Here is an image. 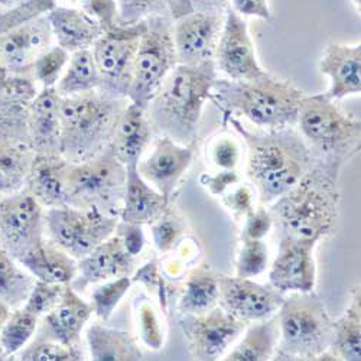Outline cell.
Returning a JSON list of instances; mask_svg holds the SVG:
<instances>
[{"mask_svg":"<svg viewBox=\"0 0 361 361\" xmlns=\"http://www.w3.org/2000/svg\"><path fill=\"white\" fill-rule=\"evenodd\" d=\"M247 146L246 173L257 190L260 205L269 207L299 183L315 164L296 128L252 132L233 114H223Z\"/></svg>","mask_w":361,"mask_h":361,"instance_id":"obj_1","label":"cell"},{"mask_svg":"<svg viewBox=\"0 0 361 361\" xmlns=\"http://www.w3.org/2000/svg\"><path fill=\"white\" fill-rule=\"evenodd\" d=\"M340 173L341 169L315 161L296 185L267 207L279 235L318 243L334 234L341 205Z\"/></svg>","mask_w":361,"mask_h":361,"instance_id":"obj_2","label":"cell"},{"mask_svg":"<svg viewBox=\"0 0 361 361\" xmlns=\"http://www.w3.org/2000/svg\"><path fill=\"white\" fill-rule=\"evenodd\" d=\"M217 78L214 61L200 66L178 64L145 109L155 133L180 145L197 142L202 110Z\"/></svg>","mask_w":361,"mask_h":361,"instance_id":"obj_3","label":"cell"},{"mask_svg":"<svg viewBox=\"0 0 361 361\" xmlns=\"http://www.w3.org/2000/svg\"><path fill=\"white\" fill-rule=\"evenodd\" d=\"M305 93L292 81L266 73L253 80L217 78L212 100L223 114H240L260 129L296 128Z\"/></svg>","mask_w":361,"mask_h":361,"instance_id":"obj_4","label":"cell"},{"mask_svg":"<svg viewBox=\"0 0 361 361\" xmlns=\"http://www.w3.org/2000/svg\"><path fill=\"white\" fill-rule=\"evenodd\" d=\"M129 103L128 97L104 90L61 97V142L59 152L70 164L84 162L109 147L118 117Z\"/></svg>","mask_w":361,"mask_h":361,"instance_id":"obj_5","label":"cell"},{"mask_svg":"<svg viewBox=\"0 0 361 361\" xmlns=\"http://www.w3.org/2000/svg\"><path fill=\"white\" fill-rule=\"evenodd\" d=\"M296 129L314 159L343 169L361 147L360 118L347 116L325 93L305 94L300 100Z\"/></svg>","mask_w":361,"mask_h":361,"instance_id":"obj_6","label":"cell"},{"mask_svg":"<svg viewBox=\"0 0 361 361\" xmlns=\"http://www.w3.org/2000/svg\"><path fill=\"white\" fill-rule=\"evenodd\" d=\"M276 318L279 341L274 360H331L333 318L314 290L288 293Z\"/></svg>","mask_w":361,"mask_h":361,"instance_id":"obj_7","label":"cell"},{"mask_svg":"<svg viewBox=\"0 0 361 361\" xmlns=\"http://www.w3.org/2000/svg\"><path fill=\"white\" fill-rule=\"evenodd\" d=\"M128 169L110 147L84 162L70 164L67 176V205L94 209L118 217L126 190Z\"/></svg>","mask_w":361,"mask_h":361,"instance_id":"obj_8","label":"cell"},{"mask_svg":"<svg viewBox=\"0 0 361 361\" xmlns=\"http://www.w3.org/2000/svg\"><path fill=\"white\" fill-rule=\"evenodd\" d=\"M176 66L173 22L164 15L147 18L133 66L129 102L146 109Z\"/></svg>","mask_w":361,"mask_h":361,"instance_id":"obj_9","label":"cell"},{"mask_svg":"<svg viewBox=\"0 0 361 361\" xmlns=\"http://www.w3.org/2000/svg\"><path fill=\"white\" fill-rule=\"evenodd\" d=\"M44 220L45 237L80 260L114 233L120 219L94 209L63 205L45 209Z\"/></svg>","mask_w":361,"mask_h":361,"instance_id":"obj_10","label":"cell"},{"mask_svg":"<svg viewBox=\"0 0 361 361\" xmlns=\"http://www.w3.org/2000/svg\"><path fill=\"white\" fill-rule=\"evenodd\" d=\"M146 20L135 25L116 23L106 29L92 47L94 61L102 75V88L116 96L128 97L133 66Z\"/></svg>","mask_w":361,"mask_h":361,"instance_id":"obj_11","label":"cell"},{"mask_svg":"<svg viewBox=\"0 0 361 361\" xmlns=\"http://www.w3.org/2000/svg\"><path fill=\"white\" fill-rule=\"evenodd\" d=\"M45 208L26 188L0 195V246L18 262L45 237Z\"/></svg>","mask_w":361,"mask_h":361,"instance_id":"obj_12","label":"cell"},{"mask_svg":"<svg viewBox=\"0 0 361 361\" xmlns=\"http://www.w3.org/2000/svg\"><path fill=\"white\" fill-rule=\"evenodd\" d=\"M179 325L191 357L198 361L223 358L247 326L219 305L200 315H183Z\"/></svg>","mask_w":361,"mask_h":361,"instance_id":"obj_13","label":"cell"},{"mask_svg":"<svg viewBox=\"0 0 361 361\" xmlns=\"http://www.w3.org/2000/svg\"><path fill=\"white\" fill-rule=\"evenodd\" d=\"M219 307L245 324L276 315L286 295L250 278L219 275Z\"/></svg>","mask_w":361,"mask_h":361,"instance_id":"obj_14","label":"cell"},{"mask_svg":"<svg viewBox=\"0 0 361 361\" xmlns=\"http://www.w3.org/2000/svg\"><path fill=\"white\" fill-rule=\"evenodd\" d=\"M276 257L269 270V283L283 295L312 292L317 285V242L292 235H279Z\"/></svg>","mask_w":361,"mask_h":361,"instance_id":"obj_15","label":"cell"},{"mask_svg":"<svg viewBox=\"0 0 361 361\" xmlns=\"http://www.w3.org/2000/svg\"><path fill=\"white\" fill-rule=\"evenodd\" d=\"M214 63L228 80H253L267 73L257 59L247 22L233 9L223 22Z\"/></svg>","mask_w":361,"mask_h":361,"instance_id":"obj_16","label":"cell"},{"mask_svg":"<svg viewBox=\"0 0 361 361\" xmlns=\"http://www.w3.org/2000/svg\"><path fill=\"white\" fill-rule=\"evenodd\" d=\"M197 150V142L180 145L166 136H159L149 154L137 164V172L159 191L166 200H172L180 179L190 169Z\"/></svg>","mask_w":361,"mask_h":361,"instance_id":"obj_17","label":"cell"},{"mask_svg":"<svg viewBox=\"0 0 361 361\" xmlns=\"http://www.w3.org/2000/svg\"><path fill=\"white\" fill-rule=\"evenodd\" d=\"M223 20L214 13L191 12L173 19V42L178 64L200 66L214 61Z\"/></svg>","mask_w":361,"mask_h":361,"instance_id":"obj_18","label":"cell"},{"mask_svg":"<svg viewBox=\"0 0 361 361\" xmlns=\"http://www.w3.org/2000/svg\"><path fill=\"white\" fill-rule=\"evenodd\" d=\"M52 29L47 15L0 34V64L12 74H31L35 59L51 47Z\"/></svg>","mask_w":361,"mask_h":361,"instance_id":"obj_19","label":"cell"},{"mask_svg":"<svg viewBox=\"0 0 361 361\" xmlns=\"http://www.w3.org/2000/svg\"><path fill=\"white\" fill-rule=\"evenodd\" d=\"M92 315L93 305L85 302L71 285H66L59 302L39 319L34 340L80 347L81 333Z\"/></svg>","mask_w":361,"mask_h":361,"instance_id":"obj_20","label":"cell"},{"mask_svg":"<svg viewBox=\"0 0 361 361\" xmlns=\"http://www.w3.org/2000/svg\"><path fill=\"white\" fill-rule=\"evenodd\" d=\"M136 270V257L132 256L123 242L113 233L103 243L78 260V272L70 283L77 292L88 286L116 278L132 276Z\"/></svg>","mask_w":361,"mask_h":361,"instance_id":"obj_21","label":"cell"},{"mask_svg":"<svg viewBox=\"0 0 361 361\" xmlns=\"http://www.w3.org/2000/svg\"><path fill=\"white\" fill-rule=\"evenodd\" d=\"M319 73L329 78L326 96L340 102L361 93V45L328 44L319 56Z\"/></svg>","mask_w":361,"mask_h":361,"instance_id":"obj_22","label":"cell"},{"mask_svg":"<svg viewBox=\"0 0 361 361\" xmlns=\"http://www.w3.org/2000/svg\"><path fill=\"white\" fill-rule=\"evenodd\" d=\"M155 130L146 116V110L132 102L118 117L109 147L126 168L137 165L152 146Z\"/></svg>","mask_w":361,"mask_h":361,"instance_id":"obj_23","label":"cell"},{"mask_svg":"<svg viewBox=\"0 0 361 361\" xmlns=\"http://www.w3.org/2000/svg\"><path fill=\"white\" fill-rule=\"evenodd\" d=\"M32 74H12L0 88V135L27 140V118L38 94Z\"/></svg>","mask_w":361,"mask_h":361,"instance_id":"obj_24","label":"cell"},{"mask_svg":"<svg viewBox=\"0 0 361 361\" xmlns=\"http://www.w3.org/2000/svg\"><path fill=\"white\" fill-rule=\"evenodd\" d=\"M61 96L55 87L41 88L31 104L27 118V140L35 154H59L61 142V117H59Z\"/></svg>","mask_w":361,"mask_h":361,"instance_id":"obj_25","label":"cell"},{"mask_svg":"<svg viewBox=\"0 0 361 361\" xmlns=\"http://www.w3.org/2000/svg\"><path fill=\"white\" fill-rule=\"evenodd\" d=\"M56 45L70 54L92 49L103 35V25L87 11L75 8L55 6L47 13Z\"/></svg>","mask_w":361,"mask_h":361,"instance_id":"obj_26","label":"cell"},{"mask_svg":"<svg viewBox=\"0 0 361 361\" xmlns=\"http://www.w3.org/2000/svg\"><path fill=\"white\" fill-rule=\"evenodd\" d=\"M68 166L59 154H35L25 188L45 209L67 205Z\"/></svg>","mask_w":361,"mask_h":361,"instance_id":"obj_27","label":"cell"},{"mask_svg":"<svg viewBox=\"0 0 361 361\" xmlns=\"http://www.w3.org/2000/svg\"><path fill=\"white\" fill-rule=\"evenodd\" d=\"M126 169V190L120 220L139 226H150L165 213L171 201L146 183L137 172V165L128 166Z\"/></svg>","mask_w":361,"mask_h":361,"instance_id":"obj_28","label":"cell"},{"mask_svg":"<svg viewBox=\"0 0 361 361\" xmlns=\"http://www.w3.org/2000/svg\"><path fill=\"white\" fill-rule=\"evenodd\" d=\"M19 263L37 281L48 283L70 285L78 272V260L48 238L26 253Z\"/></svg>","mask_w":361,"mask_h":361,"instance_id":"obj_29","label":"cell"},{"mask_svg":"<svg viewBox=\"0 0 361 361\" xmlns=\"http://www.w3.org/2000/svg\"><path fill=\"white\" fill-rule=\"evenodd\" d=\"M85 340L90 357L96 361H137L143 358L136 338L122 329L94 322L87 328Z\"/></svg>","mask_w":361,"mask_h":361,"instance_id":"obj_30","label":"cell"},{"mask_svg":"<svg viewBox=\"0 0 361 361\" xmlns=\"http://www.w3.org/2000/svg\"><path fill=\"white\" fill-rule=\"evenodd\" d=\"M331 360H361V288L355 285L350 295V304L337 319H333V344Z\"/></svg>","mask_w":361,"mask_h":361,"instance_id":"obj_31","label":"cell"},{"mask_svg":"<svg viewBox=\"0 0 361 361\" xmlns=\"http://www.w3.org/2000/svg\"><path fill=\"white\" fill-rule=\"evenodd\" d=\"M219 274L207 266L192 267L178 299V312L180 315H200L219 305Z\"/></svg>","mask_w":361,"mask_h":361,"instance_id":"obj_32","label":"cell"},{"mask_svg":"<svg viewBox=\"0 0 361 361\" xmlns=\"http://www.w3.org/2000/svg\"><path fill=\"white\" fill-rule=\"evenodd\" d=\"M245 336L224 355L227 361H269L275 358L279 325L276 315L252 322L243 331Z\"/></svg>","mask_w":361,"mask_h":361,"instance_id":"obj_33","label":"cell"},{"mask_svg":"<svg viewBox=\"0 0 361 361\" xmlns=\"http://www.w3.org/2000/svg\"><path fill=\"white\" fill-rule=\"evenodd\" d=\"M34 158L31 145L0 135V195L25 188Z\"/></svg>","mask_w":361,"mask_h":361,"instance_id":"obj_34","label":"cell"},{"mask_svg":"<svg viewBox=\"0 0 361 361\" xmlns=\"http://www.w3.org/2000/svg\"><path fill=\"white\" fill-rule=\"evenodd\" d=\"M102 88V75L92 49L73 52L68 66L55 85L56 93L61 97H70Z\"/></svg>","mask_w":361,"mask_h":361,"instance_id":"obj_35","label":"cell"},{"mask_svg":"<svg viewBox=\"0 0 361 361\" xmlns=\"http://www.w3.org/2000/svg\"><path fill=\"white\" fill-rule=\"evenodd\" d=\"M35 278L0 246V300L11 310L20 308L35 285Z\"/></svg>","mask_w":361,"mask_h":361,"instance_id":"obj_36","label":"cell"},{"mask_svg":"<svg viewBox=\"0 0 361 361\" xmlns=\"http://www.w3.org/2000/svg\"><path fill=\"white\" fill-rule=\"evenodd\" d=\"M39 318L27 312L25 308L11 311L2 331H0V347L6 357L18 354L34 338L38 329Z\"/></svg>","mask_w":361,"mask_h":361,"instance_id":"obj_37","label":"cell"},{"mask_svg":"<svg viewBox=\"0 0 361 361\" xmlns=\"http://www.w3.org/2000/svg\"><path fill=\"white\" fill-rule=\"evenodd\" d=\"M149 227L155 249L162 255H168L173 252L183 237H185L187 223L185 219L180 217V214L169 204L165 213Z\"/></svg>","mask_w":361,"mask_h":361,"instance_id":"obj_38","label":"cell"},{"mask_svg":"<svg viewBox=\"0 0 361 361\" xmlns=\"http://www.w3.org/2000/svg\"><path fill=\"white\" fill-rule=\"evenodd\" d=\"M135 321L137 334L142 343L154 351H158L165 344V326L154 307L146 298H140L135 304Z\"/></svg>","mask_w":361,"mask_h":361,"instance_id":"obj_39","label":"cell"},{"mask_svg":"<svg viewBox=\"0 0 361 361\" xmlns=\"http://www.w3.org/2000/svg\"><path fill=\"white\" fill-rule=\"evenodd\" d=\"M132 283V276H122L97 286L92 293V305L96 317L104 322L109 321L122 299L130 290Z\"/></svg>","mask_w":361,"mask_h":361,"instance_id":"obj_40","label":"cell"},{"mask_svg":"<svg viewBox=\"0 0 361 361\" xmlns=\"http://www.w3.org/2000/svg\"><path fill=\"white\" fill-rule=\"evenodd\" d=\"M70 56L71 54L61 47H49L35 59L31 71L32 78L42 88L55 87L68 66Z\"/></svg>","mask_w":361,"mask_h":361,"instance_id":"obj_41","label":"cell"},{"mask_svg":"<svg viewBox=\"0 0 361 361\" xmlns=\"http://www.w3.org/2000/svg\"><path fill=\"white\" fill-rule=\"evenodd\" d=\"M269 266V249L263 240H242V249L235 262V276L255 278Z\"/></svg>","mask_w":361,"mask_h":361,"instance_id":"obj_42","label":"cell"},{"mask_svg":"<svg viewBox=\"0 0 361 361\" xmlns=\"http://www.w3.org/2000/svg\"><path fill=\"white\" fill-rule=\"evenodd\" d=\"M22 361H80L84 360V353L80 347H71L56 341H35L32 340L19 355Z\"/></svg>","mask_w":361,"mask_h":361,"instance_id":"obj_43","label":"cell"},{"mask_svg":"<svg viewBox=\"0 0 361 361\" xmlns=\"http://www.w3.org/2000/svg\"><path fill=\"white\" fill-rule=\"evenodd\" d=\"M242 157V145L231 135H219L207 145V159L219 171H237Z\"/></svg>","mask_w":361,"mask_h":361,"instance_id":"obj_44","label":"cell"},{"mask_svg":"<svg viewBox=\"0 0 361 361\" xmlns=\"http://www.w3.org/2000/svg\"><path fill=\"white\" fill-rule=\"evenodd\" d=\"M64 288L66 285L61 283H48L42 281H35V285L31 289V292H29L22 308H25L27 312L34 314L41 319L59 302Z\"/></svg>","mask_w":361,"mask_h":361,"instance_id":"obj_45","label":"cell"},{"mask_svg":"<svg viewBox=\"0 0 361 361\" xmlns=\"http://www.w3.org/2000/svg\"><path fill=\"white\" fill-rule=\"evenodd\" d=\"M117 11V23L135 25L147 18L158 15L168 6L169 0H114Z\"/></svg>","mask_w":361,"mask_h":361,"instance_id":"obj_46","label":"cell"},{"mask_svg":"<svg viewBox=\"0 0 361 361\" xmlns=\"http://www.w3.org/2000/svg\"><path fill=\"white\" fill-rule=\"evenodd\" d=\"M243 228L240 233V240H263L275 227L274 217L269 208L260 205L250 212L243 219Z\"/></svg>","mask_w":361,"mask_h":361,"instance_id":"obj_47","label":"cell"},{"mask_svg":"<svg viewBox=\"0 0 361 361\" xmlns=\"http://www.w3.org/2000/svg\"><path fill=\"white\" fill-rule=\"evenodd\" d=\"M221 197L224 205L230 209V213L233 214L235 221L243 220L255 209V194L250 185H240L231 192Z\"/></svg>","mask_w":361,"mask_h":361,"instance_id":"obj_48","label":"cell"},{"mask_svg":"<svg viewBox=\"0 0 361 361\" xmlns=\"http://www.w3.org/2000/svg\"><path fill=\"white\" fill-rule=\"evenodd\" d=\"M114 233L120 238H122V242H123L126 250L132 256L137 257L142 253V250H143V247L146 245V237H145L143 226L132 224V223H126V221L118 220Z\"/></svg>","mask_w":361,"mask_h":361,"instance_id":"obj_49","label":"cell"},{"mask_svg":"<svg viewBox=\"0 0 361 361\" xmlns=\"http://www.w3.org/2000/svg\"><path fill=\"white\" fill-rule=\"evenodd\" d=\"M240 183L237 171H219L216 173H204L201 176V184L208 188L213 195L221 197L228 188Z\"/></svg>","mask_w":361,"mask_h":361,"instance_id":"obj_50","label":"cell"},{"mask_svg":"<svg viewBox=\"0 0 361 361\" xmlns=\"http://www.w3.org/2000/svg\"><path fill=\"white\" fill-rule=\"evenodd\" d=\"M55 6L54 0H0V8L8 12H26L34 16L47 15Z\"/></svg>","mask_w":361,"mask_h":361,"instance_id":"obj_51","label":"cell"},{"mask_svg":"<svg viewBox=\"0 0 361 361\" xmlns=\"http://www.w3.org/2000/svg\"><path fill=\"white\" fill-rule=\"evenodd\" d=\"M233 11L240 16H253L263 20L272 18L269 0H231Z\"/></svg>","mask_w":361,"mask_h":361,"instance_id":"obj_52","label":"cell"},{"mask_svg":"<svg viewBox=\"0 0 361 361\" xmlns=\"http://www.w3.org/2000/svg\"><path fill=\"white\" fill-rule=\"evenodd\" d=\"M11 308L5 304V302H2V300H0V331H2V328H4V325H5V322H6V319H8V317H9V314H11Z\"/></svg>","mask_w":361,"mask_h":361,"instance_id":"obj_53","label":"cell"},{"mask_svg":"<svg viewBox=\"0 0 361 361\" xmlns=\"http://www.w3.org/2000/svg\"><path fill=\"white\" fill-rule=\"evenodd\" d=\"M11 75H12V73H9L2 64H0V88H2L9 81Z\"/></svg>","mask_w":361,"mask_h":361,"instance_id":"obj_54","label":"cell"},{"mask_svg":"<svg viewBox=\"0 0 361 361\" xmlns=\"http://www.w3.org/2000/svg\"><path fill=\"white\" fill-rule=\"evenodd\" d=\"M0 360H6V354H5V351L2 350V347H0Z\"/></svg>","mask_w":361,"mask_h":361,"instance_id":"obj_55","label":"cell"},{"mask_svg":"<svg viewBox=\"0 0 361 361\" xmlns=\"http://www.w3.org/2000/svg\"><path fill=\"white\" fill-rule=\"evenodd\" d=\"M353 2H354V5H355V9L360 11V0H353Z\"/></svg>","mask_w":361,"mask_h":361,"instance_id":"obj_56","label":"cell"}]
</instances>
